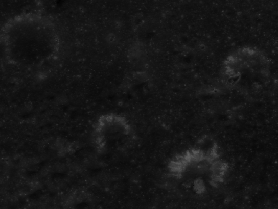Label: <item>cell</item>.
<instances>
[{"instance_id": "1", "label": "cell", "mask_w": 278, "mask_h": 209, "mask_svg": "<svg viewBox=\"0 0 278 209\" xmlns=\"http://www.w3.org/2000/svg\"><path fill=\"white\" fill-rule=\"evenodd\" d=\"M1 39L9 60L21 65L41 64L58 51L60 43L53 21L36 13L9 19L2 29Z\"/></svg>"}, {"instance_id": "2", "label": "cell", "mask_w": 278, "mask_h": 209, "mask_svg": "<svg viewBox=\"0 0 278 209\" xmlns=\"http://www.w3.org/2000/svg\"><path fill=\"white\" fill-rule=\"evenodd\" d=\"M132 127L126 118L113 113L102 115L95 125V139L99 150L105 149L108 142L129 137Z\"/></svg>"}, {"instance_id": "3", "label": "cell", "mask_w": 278, "mask_h": 209, "mask_svg": "<svg viewBox=\"0 0 278 209\" xmlns=\"http://www.w3.org/2000/svg\"><path fill=\"white\" fill-rule=\"evenodd\" d=\"M194 189L198 193H201L205 189L203 181L201 179H197L194 182Z\"/></svg>"}]
</instances>
